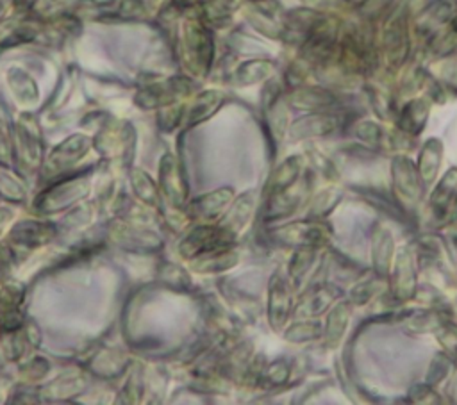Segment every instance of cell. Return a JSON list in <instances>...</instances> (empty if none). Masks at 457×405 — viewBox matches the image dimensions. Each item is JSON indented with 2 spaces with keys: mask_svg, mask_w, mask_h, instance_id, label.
Segmentation results:
<instances>
[{
  "mask_svg": "<svg viewBox=\"0 0 457 405\" xmlns=\"http://www.w3.org/2000/svg\"><path fill=\"white\" fill-rule=\"evenodd\" d=\"M11 218V212H9V209L5 211V209H0V228H2V225L7 221Z\"/></svg>",
  "mask_w": 457,
  "mask_h": 405,
  "instance_id": "ab89813d",
  "label": "cell"
},
{
  "mask_svg": "<svg viewBox=\"0 0 457 405\" xmlns=\"http://www.w3.org/2000/svg\"><path fill=\"white\" fill-rule=\"evenodd\" d=\"M407 396H409V401H414V403H441L443 401V398L437 394L436 387H432L427 382L412 385L409 389Z\"/></svg>",
  "mask_w": 457,
  "mask_h": 405,
  "instance_id": "d590c367",
  "label": "cell"
},
{
  "mask_svg": "<svg viewBox=\"0 0 457 405\" xmlns=\"http://www.w3.org/2000/svg\"><path fill=\"white\" fill-rule=\"evenodd\" d=\"M391 194L403 212H414L423 198L425 182L416 162L405 153H396L391 159Z\"/></svg>",
  "mask_w": 457,
  "mask_h": 405,
  "instance_id": "7a4b0ae2",
  "label": "cell"
},
{
  "mask_svg": "<svg viewBox=\"0 0 457 405\" xmlns=\"http://www.w3.org/2000/svg\"><path fill=\"white\" fill-rule=\"evenodd\" d=\"M323 337V325L316 318H302L284 330V339L289 343H309Z\"/></svg>",
  "mask_w": 457,
  "mask_h": 405,
  "instance_id": "4316f807",
  "label": "cell"
},
{
  "mask_svg": "<svg viewBox=\"0 0 457 405\" xmlns=\"http://www.w3.org/2000/svg\"><path fill=\"white\" fill-rule=\"evenodd\" d=\"M271 236L278 243L293 248H323L332 239V228L323 219L307 218L303 221L280 225L271 230Z\"/></svg>",
  "mask_w": 457,
  "mask_h": 405,
  "instance_id": "3957f363",
  "label": "cell"
},
{
  "mask_svg": "<svg viewBox=\"0 0 457 405\" xmlns=\"http://www.w3.org/2000/svg\"><path fill=\"white\" fill-rule=\"evenodd\" d=\"M345 0H302V4L309 9H316V11H323L328 12L336 7H339Z\"/></svg>",
  "mask_w": 457,
  "mask_h": 405,
  "instance_id": "f35d334b",
  "label": "cell"
},
{
  "mask_svg": "<svg viewBox=\"0 0 457 405\" xmlns=\"http://www.w3.org/2000/svg\"><path fill=\"white\" fill-rule=\"evenodd\" d=\"M20 148L25 162H30V164L37 162L41 153V143L36 137V134L27 128V125H20Z\"/></svg>",
  "mask_w": 457,
  "mask_h": 405,
  "instance_id": "d6a6232c",
  "label": "cell"
},
{
  "mask_svg": "<svg viewBox=\"0 0 457 405\" xmlns=\"http://www.w3.org/2000/svg\"><path fill=\"white\" fill-rule=\"evenodd\" d=\"M318 250L320 248H311V246H305V248H296L291 260H289V266H287V275H289V282L293 285H298L302 284V280L307 277V273L311 271V268L314 266L316 259H318Z\"/></svg>",
  "mask_w": 457,
  "mask_h": 405,
  "instance_id": "484cf974",
  "label": "cell"
},
{
  "mask_svg": "<svg viewBox=\"0 0 457 405\" xmlns=\"http://www.w3.org/2000/svg\"><path fill=\"white\" fill-rule=\"evenodd\" d=\"M230 198H232V191L230 189H227V187L216 189V191H212L209 194H204V196L196 198L191 203V211L198 218H214L230 202Z\"/></svg>",
  "mask_w": 457,
  "mask_h": 405,
  "instance_id": "cb8c5ba5",
  "label": "cell"
},
{
  "mask_svg": "<svg viewBox=\"0 0 457 405\" xmlns=\"http://www.w3.org/2000/svg\"><path fill=\"white\" fill-rule=\"evenodd\" d=\"M395 252H396V244L391 230L384 225H375V228L371 230V246H370L373 275L380 278H387Z\"/></svg>",
  "mask_w": 457,
  "mask_h": 405,
  "instance_id": "8fae6325",
  "label": "cell"
},
{
  "mask_svg": "<svg viewBox=\"0 0 457 405\" xmlns=\"http://www.w3.org/2000/svg\"><path fill=\"white\" fill-rule=\"evenodd\" d=\"M337 298V291L328 284L311 285L300 298L295 314L298 318H318L327 312Z\"/></svg>",
  "mask_w": 457,
  "mask_h": 405,
  "instance_id": "4fadbf2b",
  "label": "cell"
},
{
  "mask_svg": "<svg viewBox=\"0 0 457 405\" xmlns=\"http://www.w3.org/2000/svg\"><path fill=\"white\" fill-rule=\"evenodd\" d=\"M289 375H291V368L289 364L284 360V359H278L275 362H271L270 366H266L262 371H261V380L270 385V387H275V385H282L289 380Z\"/></svg>",
  "mask_w": 457,
  "mask_h": 405,
  "instance_id": "1f68e13d",
  "label": "cell"
},
{
  "mask_svg": "<svg viewBox=\"0 0 457 405\" xmlns=\"http://www.w3.org/2000/svg\"><path fill=\"white\" fill-rule=\"evenodd\" d=\"M289 105L303 112L337 111L339 96L325 86H296L289 95Z\"/></svg>",
  "mask_w": 457,
  "mask_h": 405,
  "instance_id": "ba28073f",
  "label": "cell"
},
{
  "mask_svg": "<svg viewBox=\"0 0 457 405\" xmlns=\"http://www.w3.org/2000/svg\"><path fill=\"white\" fill-rule=\"evenodd\" d=\"M452 25H453V27H455V29H457V16H455V18H453V20H452Z\"/></svg>",
  "mask_w": 457,
  "mask_h": 405,
  "instance_id": "60d3db41",
  "label": "cell"
},
{
  "mask_svg": "<svg viewBox=\"0 0 457 405\" xmlns=\"http://www.w3.org/2000/svg\"><path fill=\"white\" fill-rule=\"evenodd\" d=\"M253 2H270V0H253Z\"/></svg>",
  "mask_w": 457,
  "mask_h": 405,
  "instance_id": "b9f144b4",
  "label": "cell"
},
{
  "mask_svg": "<svg viewBox=\"0 0 457 405\" xmlns=\"http://www.w3.org/2000/svg\"><path fill=\"white\" fill-rule=\"evenodd\" d=\"M134 189L139 194L141 200L148 202V203H155L157 202V191L155 186L152 184V180L148 178L146 173L143 171H136L134 173Z\"/></svg>",
  "mask_w": 457,
  "mask_h": 405,
  "instance_id": "8d00e7d4",
  "label": "cell"
},
{
  "mask_svg": "<svg viewBox=\"0 0 457 405\" xmlns=\"http://www.w3.org/2000/svg\"><path fill=\"white\" fill-rule=\"evenodd\" d=\"M218 102H220V93H216V91H209V93H204L202 96H198L191 109V123H196V121L204 120L205 116H209L216 109Z\"/></svg>",
  "mask_w": 457,
  "mask_h": 405,
  "instance_id": "836d02e7",
  "label": "cell"
},
{
  "mask_svg": "<svg viewBox=\"0 0 457 405\" xmlns=\"http://www.w3.org/2000/svg\"><path fill=\"white\" fill-rule=\"evenodd\" d=\"M271 73H273V62L257 59V61H250L239 68L237 80L241 84H255V82L268 79Z\"/></svg>",
  "mask_w": 457,
  "mask_h": 405,
  "instance_id": "f1b7e54d",
  "label": "cell"
},
{
  "mask_svg": "<svg viewBox=\"0 0 457 405\" xmlns=\"http://www.w3.org/2000/svg\"><path fill=\"white\" fill-rule=\"evenodd\" d=\"M236 234L232 230H228L227 227L220 225V227H209V225H200L196 228H193L184 241L180 243V253L184 257H200L205 253H212V252H220V250H227L234 244Z\"/></svg>",
  "mask_w": 457,
  "mask_h": 405,
  "instance_id": "5b68a950",
  "label": "cell"
},
{
  "mask_svg": "<svg viewBox=\"0 0 457 405\" xmlns=\"http://www.w3.org/2000/svg\"><path fill=\"white\" fill-rule=\"evenodd\" d=\"M305 194V187L296 182L291 187L268 194V203H266V211H264V218L266 219H280L284 216H289L291 212H295Z\"/></svg>",
  "mask_w": 457,
  "mask_h": 405,
  "instance_id": "2e32d148",
  "label": "cell"
},
{
  "mask_svg": "<svg viewBox=\"0 0 457 405\" xmlns=\"http://www.w3.org/2000/svg\"><path fill=\"white\" fill-rule=\"evenodd\" d=\"M252 209H253V198L252 196H243L236 202L234 209L228 212V218L227 221L223 223V227H227L228 230H232L234 234L246 223V219L250 218L252 214Z\"/></svg>",
  "mask_w": 457,
  "mask_h": 405,
  "instance_id": "4dcf8cb0",
  "label": "cell"
},
{
  "mask_svg": "<svg viewBox=\"0 0 457 405\" xmlns=\"http://www.w3.org/2000/svg\"><path fill=\"white\" fill-rule=\"evenodd\" d=\"M448 321V316L439 307H428L416 312H411L405 316L403 325L412 334H428L437 332L445 323Z\"/></svg>",
  "mask_w": 457,
  "mask_h": 405,
  "instance_id": "ffe728a7",
  "label": "cell"
},
{
  "mask_svg": "<svg viewBox=\"0 0 457 405\" xmlns=\"http://www.w3.org/2000/svg\"><path fill=\"white\" fill-rule=\"evenodd\" d=\"M184 45H186L189 59L196 66L209 64L212 45H211V37H209L207 30L202 25H198V23H187L186 25Z\"/></svg>",
  "mask_w": 457,
  "mask_h": 405,
  "instance_id": "d6986e66",
  "label": "cell"
},
{
  "mask_svg": "<svg viewBox=\"0 0 457 405\" xmlns=\"http://www.w3.org/2000/svg\"><path fill=\"white\" fill-rule=\"evenodd\" d=\"M457 196V166H450L436 182L428 194V209L436 221L443 223L448 209Z\"/></svg>",
  "mask_w": 457,
  "mask_h": 405,
  "instance_id": "7c38bea8",
  "label": "cell"
},
{
  "mask_svg": "<svg viewBox=\"0 0 457 405\" xmlns=\"http://www.w3.org/2000/svg\"><path fill=\"white\" fill-rule=\"evenodd\" d=\"M445 159V145L439 137H428L418 153V171L423 178L425 184H434L439 177L441 171V164Z\"/></svg>",
  "mask_w": 457,
  "mask_h": 405,
  "instance_id": "9a60e30c",
  "label": "cell"
},
{
  "mask_svg": "<svg viewBox=\"0 0 457 405\" xmlns=\"http://www.w3.org/2000/svg\"><path fill=\"white\" fill-rule=\"evenodd\" d=\"M341 127V112L339 111H321V112H307L298 118L289 127V137L293 141L305 139H320L334 134Z\"/></svg>",
  "mask_w": 457,
  "mask_h": 405,
  "instance_id": "52a82bcc",
  "label": "cell"
},
{
  "mask_svg": "<svg viewBox=\"0 0 457 405\" xmlns=\"http://www.w3.org/2000/svg\"><path fill=\"white\" fill-rule=\"evenodd\" d=\"M89 141L82 136H73L68 141L61 143L50 155L48 164L52 166V169H66L70 164H73L75 161H79L84 152L87 150Z\"/></svg>",
  "mask_w": 457,
  "mask_h": 405,
  "instance_id": "44dd1931",
  "label": "cell"
},
{
  "mask_svg": "<svg viewBox=\"0 0 457 405\" xmlns=\"http://www.w3.org/2000/svg\"><path fill=\"white\" fill-rule=\"evenodd\" d=\"M305 168V157L300 155V153H295V155H289L286 157L271 173L270 180H268V194H273V193H278V191H284L287 187H291L293 184L298 182L302 171Z\"/></svg>",
  "mask_w": 457,
  "mask_h": 405,
  "instance_id": "e0dca14e",
  "label": "cell"
},
{
  "mask_svg": "<svg viewBox=\"0 0 457 405\" xmlns=\"http://www.w3.org/2000/svg\"><path fill=\"white\" fill-rule=\"evenodd\" d=\"M389 294L396 303L411 302L418 293V275H416V257L409 244L396 248L391 269L387 275Z\"/></svg>",
  "mask_w": 457,
  "mask_h": 405,
  "instance_id": "277c9868",
  "label": "cell"
},
{
  "mask_svg": "<svg viewBox=\"0 0 457 405\" xmlns=\"http://www.w3.org/2000/svg\"><path fill=\"white\" fill-rule=\"evenodd\" d=\"M350 318H352V303L348 300H339L330 307L323 325V341L327 348L334 350L341 346L343 337L350 325Z\"/></svg>",
  "mask_w": 457,
  "mask_h": 405,
  "instance_id": "5bb4252c",
  "label": "cell"
},
{
  "mask_svg": "<svg viewBox=\"0 0 457 405\" xmlns=\"http://www.w3.org/2000/svg\"><path fill=\"white\" fill-rule=\"evenodd\" d=\"M353 2H359V0H353Z\"/></svg>",
  "mask_w": 457,
  "mask_h": 405,
  "instance_id": "7bdbcfd3",
  "label": "cell"
},
{
  "mask_svg": "<svg viewBox=\"0 0 457 405\" xmlns=\"http://www.w3.org/2000/svg\"><path fill=\"white\" fill-rule=\"evenodd\" d=\"M291 289L280 273H273L268 285V321L273 330L286 326L291 314Z\"/></svg>",
  "mask_w": 457,
  "mask_h": 405,
  "instance_id": "30bf717a",
  "label": "cell"
},
{
  "mask_svg": "<svg viewBox=\"0 0 457 405\" xmlns=\"http://www.w3.org/2000/svg\"><path fill=\"white\" fill-rule=\"evenodd\" d=\"M55 234L52 223H37V221H21L11 230V241L18 246L36 248L48 243Z\"/></svg>",
  "mask_w": 457,
  "mask_h": 405,
  "instance_id": "ac0fdd59",
  "label": "cell"
},
{
  "mask_svg": "<svg viewBox=\"0 0 457 405\" xmlns=\"http://www.w3.org/2000/svg\"><path fill=\"white\" fill-rule=\"evenodd\" d=\"M387 278H380L375 275L373 280H361L353 284L348 291V302L352 307H364L370 302H373L377 296H380L386 291Z\"/></svg>",
  "mask_w": 457,
  "mask_h": 405,
  "instance_id": "d4e9b609",
  "label": "cell"
},
{
  "mask_svg": "<svg viewBox=\"0 0 457 405\" xmlns=\"http://www.w3.org/2000/svg\"><path fill=\"white\" fill-rule=\"evenodd\" d=\"M395 5H396V0H359L355 2V12H357V18L375 23V21H382Z\"/></svg>",
  "mask_w": 457,
  "mask_h": 405,
  "instance_id": "83f0119b",
  "label": "cell"
},
{
  "mask_svg": "<svg viewBox=\"0 0 457 405\" xmlns=\"http://www.w3.org/2000/svg\"><path fill=\"white\" fill-rule=\"evenodd\" d=\"M380 64L389 71H398L405 66L412 48V29L407 4H396L382 20L377 32Z\"/></svg>",
  "mask_w": 457,
  "mask_h": 405,
  "instance_id": "6da1fadb",
  "label": "cell"
},
{
  "mask_svg": "<svg viewBox=\"0 0 457 405\" xmlns=\"http://www.w3.org/2000/svg\"><path fill=\"white\" fill-rule=\"evenodd\" d=\"M432 100L428 96H411L395 114V125L407 136H420L430 118Z\"/></svg>",
  "mask_w": 457,
  "mask_h": 405,
  "instance_id": "9c48e42d",
  "label": "cell"
},
{
  "mask_svg": "<svg viewBox=\"0 0 457 405\" xmlns=\"http://www.w3.org/2000/svg\"><path fill=\"white\" fill-rule=\"evenodd\" d=\"M453 359L446 353V351H439L432 357L430 364H428V369H427V376H425V382L430 384L432 387L443 384V380L448 378L450 371H452V366H453Z\"/></svg>",
  "mask_w": 457,
  "mask_h": 405,
  "instance_id": "f546056e",
  "label": "cell"
},
{
  "mask_svg": "<svg viewBox=\"0 0 457 405\" xmlns=\"http://www.w3.org/2000/svg\"><path fill=\"white\" fill-rule=\"evenodd\" d=\"M343 189L339 186H327L321 191H318L312 196L311 207H309V218L314 219H325L341 202H343Z\"/></svg>",
  "mask_w": 457,
  "mask_h": 405,
  "instance_id": "603a6c76",
  "label": "cell"
},
{
  "mask_svg": "<svg viewBox=\"0 0 457 405\" xmlns=\"http://www.w3.org/2000/svg\"><path fill=\"white\" fill-rule=\"evenodd\" d=\"M161 180H162V189L168 194V200L173 202L175 205L182 203L186 198V186H184V180L180 177V171H179L173 157L162 159Z\"/></svg>",
  "mask_w": 457,
  "mask_h": 405,
  "instance_id": "7402d4cb",
  "label": "cell"
},
{
  "mask_svg": "<svg viewBox=\"0 0 457 405\" xmlns=\"http://www.w3.org/2000/svg\"><path fill=\"white\" fill-rule=\"evenodd\" d=\"M436 335H437L439 344L443 346V351H446V353L453 359V362L457 364V325L446 321V323L436 332Z\"/></svg>",
  "mask_w": 457,
  "mask_h": 405,
  "instance_id": "e575fe53",
  "label": "cell"
},
{
  "mask_svg": "<svg viewBox=\"0 0 457 405\" xmlns=\"http://www.w3.org/2000/svg\"><path fill=\"white\" fill-rule=\"evenodd\" d=\"M457 16V0H430L411 21L412 37L427 43Z\"/></svg>",
  "mask_w": 457,
  "mask_h": 405,
  "instance_id": "8992f818",
  "label": "cell"
},
{
  "mask_svg": "<svg viewBox=\"0 0 457 405\" xmlns=\"http://www.w3.org/2000/svg\"><path fill=\"white\" fill-rule=\"evenodd\" d=\"M443 225H445V232H446L448 236L457 237V196L453 198V202H452V205H450V209H448V214H446Z\"/></svg>",
  "mask_w": 457,
  "mask_h": 405,
  "instance_id": "74e56055",
  "label": "cell"
}]
</instances>
